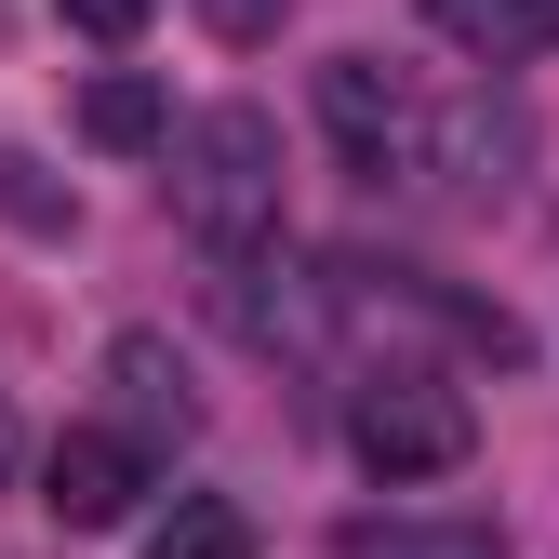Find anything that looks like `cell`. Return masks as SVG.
Listing matches in <instances>:
<instances>
[{"instance_id":"cell-1","label":"cell","mask_w":559,"mask_h":559,"mask_svg":"<svg viewBox=\"0 0 559 559\" xmlns=\"http://www.w3.org/2000/svg\"><path fill=\"white\" fill-rule=\"evenodd\" d=\"M174 227L214 240V266L280 240V120L266 107H200L174 133Z\"/></svg>"},{"instance_id":"cell-2","label":"cell","mask_w":559,"mask_h":559,"mask_svg":"<svg viewBox=\"0 0 559 559\" xmlns=\"http://www.w3.org/2000/svg\"><path fill=\"white\" fill-rule=\"evenodd\" d=\"M466 440H479V413L427 360H386V373L346 386V453H360L373 479H440V466H466Z\"/></svg>"},{"instance_id":"cell-3","label":"cell","mask_w":559,"mask_h":559,"mask_svg":"<svg viewBox=\"0 0 559 559\" xmlns=\"http://www.w3.org/2000/svg\"><path fill=\"white\" fill-rule=\"evenodd\" d=\"M214 307H227V333L240 346H266V360H320L333 346V320H346V280H320V266H294V253H227L214 266Z\"/></svg>"},{"instance_id":"cell-4","label":"cell","mask_w":559,"mask_h":559,"mask_svg":"<svg viewBox=\"0 0 559 559\" xmlns=\"http://www.w3.org/2000/svg\"><path fill=\"white\" fill-rule=\"evenodd\" d=\"M320 120H333V147L360 160V174H427V120L440 107L413 94L386 53H333L320 67Z\"/></svg>"},{"instance_id":"cell-5","label":"cell","mask_w":559,"mask_h":559,"mask_svg":"<svg viewBox=\"0 0 559 559\" xmlns=\"http://www.w3.org/2000/svg\"><path fill=\"white\" fill-rule=\"evenodd\" d=\"M133 493H147V453H133L120 427H67V440L40 453V507H53L67 533H107V520H133Z\"/></svg>"},{"instance_id":"cell-6","label":"cell","mask_w":559,"mask_h":559,"mask_svg":"<svg viewBox=\"0 0 559 559\" xmlns=\"http://www.w3.org/2000/svg\"><path fill=\"white\" fill-rule=\"evenodd\" d=\"M107 413H120V440H133V453H174V440H200L187 360H174L160 333H120V346H107Z\"/></svg>"},{"instance_id":"cell-7","label":"cell","mask_w":559,"mask_h":559,"mask_svg":"<svg viewBox=\"0 0 559 559\" xmlns=\"http://www.w3.org/2000/svg\"><path fill=\"white\" fill-rule=\"evenodd\" d=\"M520 147H533V133H520V107H493V94H453V107L427 120V174H440V187H507Z\"/></svg>"},{"instance_id":"cell-8","label":"cell","mask_w":559,"mask_h":559,"mask_svg":"<svg viewBox=\"0 0 559 559\" xmlns=\"http://www.w3.org/2000/svg\"><path fill=\"white\" fill-rule=\"evenodd\" d=\"M427 27L479 67H533V53H559V0H427Z\"/></svg>"},{"instance_id":"cell-9","label":"cell","mask_w":559,"mask_h":559,"mask_svg":"<svg viewBox=\"0 0 559 559\" xmlns=\"http://www.w3.org/2000/svg\"><path fill=\"white\" fill-rule=\"evenodd\" d=\"M333 559H507V533L493 520H413V507H386V520H346L333 533Z\"/></svg>"},{"instance_id":"cell-10","label":"cell","mask_w":559,"mask_h":559,"mask_svg":"<svg viewBox=\"0 0 559 559\" xmlns=\"http://www.w3.org/2000/svg\"><path fill=\"white\" fill-rule=\"evenodd\" d=\"M81 133H94V147H160V133H174V107H160V81H147V67H107V81L81 94Z\"/></svg>"},{"instance_id":"cell-11","label":"cell","mask_w":559,"mask_h":559,"mask_svg":"<svg viewBox=\"0 0 559 559\" xmlns=\"http://www.w3.org/2000/svg\"><path fill=\"white\" fill-rule=\"evenodd\" d=\"M147 559H253V520L227 493H174V520L147 533Z\"/></svg>"},{"instance_id":"cell-12","label":"cell","mask_w":559,"mask_h":559,"mask_svg":"<svg viewBox=\"0 0 559 559\" xmlns=\"http://www.w3.org/2000/svg\"><path fill=\"white\" fill-rule=\"evenodd\" d=\"M0 214H14V227H40V240H53V227H67V200L40 187V160H14V147H0Z\"/></svg>"},{"instance_id":"cell-13","label":"cell","mask_w":559,"mask_h":559,"mask_svg":"<svg viewBox=\"0 0 559 559\" xmlns=\"http://www.w3.org/2000/svg\"><path fill=\"white\" fill-rule=\"evenodd\" d=\"M53 14L81 27V40H107V53H120V40H147V14H160V0H53Z\"/></svg>"},{"instance_id":"cell-14","label":"cell","mask_w":559,"mask_h":559,"mask_svg":"<svg viewBox=\"0 0 559 559\" xmlns=\"http://www.w3.org/2000/svg\"><path fill=\"white\" fill-rule=\"evenodd\" d=\"M280 14H294V0H200V27L240 40V53H253V40H280Z\"/></svg>"},{"instance_id":"cell-15","label":"cell","mask_w":559,"mask_h":559,"mask_svg":"<svg viewBox=\"0 0 559 559\" xmlns=\"http://www.w3.org/2000/svg\"><path fill=\"white\" fill-rule=\"evenodd\" d=\"M14 453H27V440H14V413H0V479H14Z\"/></svg>"}]
</instances>
